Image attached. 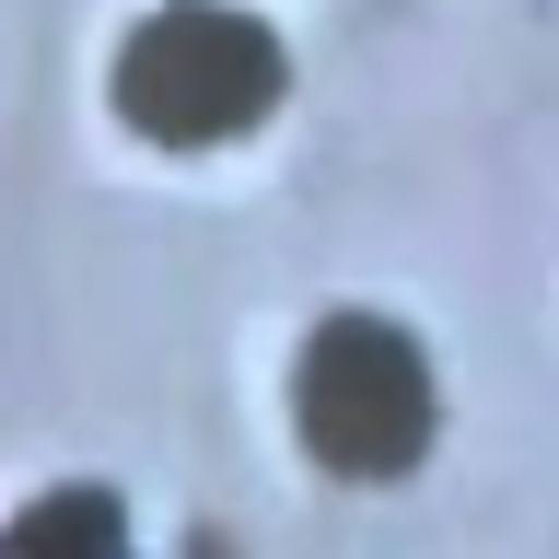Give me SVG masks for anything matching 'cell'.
Wrapping results in <instances>:
<instances>
[{
    "mask_svg": "<svg viewBox=\"0 0 559 559\" xmlns=\"http://www.w3.org/2000/svg\"><path fill=\"white\" fill-rule=\"evenodd\" d=\"M431 419H443L431 361L384 314H326L292 361V431L326 478H408L431 454Z\"/></svg>",
    "mask_w": 559,
    "mask_h": 559,
    "instance_id": "obj_2",
    "label": "cell"
},
{
    "mask_svg": "<svg viewBox=\"0 0 559 559\" xmlns=\"http://www.w3.org/2000/svg\"><path fill=\"white\" fill-rule=\"evenodd\" d=\"M105 94H117L129 140H152V152H222V140L280 117L292 47L269 35V12H234V0H152L117 35Z\"/></svg>",
    "mask_w": 559,
    "mask_h": 559,
    "instance_id": "obj_1",
    "label": "cell"
}]
</instances>
